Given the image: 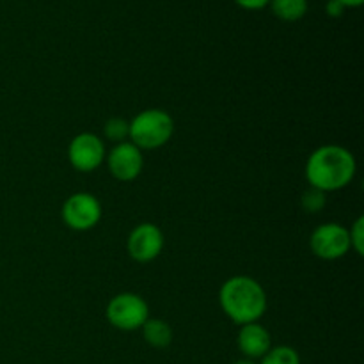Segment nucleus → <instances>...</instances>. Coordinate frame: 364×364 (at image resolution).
Here are the masks:
<instances>
[{
	"instance_id": "obj_1",
	"label": "nucleus",
	"mask_w": 364,
	"mask_h": 364,
	"mask_svg": "<svg viewBox=\"0 0 364 364\" xmlns=\"http://www.w3.org/2000/svg\"><path fill=\"white\" fill-rule=\"evenodd\" d=\"M358 173L352 151L338 144L316 148L306 162V180L309 187L323 192H338L348 187Z\"/></svg>"
},
{
	"instance_id": "obj_2",
	"label": "nucleus",
	"mask_w": 364,
	"mask_h": 364,
	"mask_svg": "<svg viewBox=\"0 0 364 364\" xmlns=\"http://www.w3.org/2000/svg\"><path fill=\"white\" fill-rule=\"evenodd\" d=\"M219 304L224 315L237 326L259 322L267 313L265 288L249 276H233L219 290Z\"/></svg>"
},
{
	"instance_id": "obj_3",
	"label": "nucleus",
	"mask_w": 364,
	"mask_h": 364,
	"mask_svg": "<svg viewBox=\"0 0 364 364\" xmlns=\"http://www.w3.org/2000/svg\"><path fill=\"white\" fill-rule=\"evenodd\" d=\"M174 135V119L162 109H146L130 121L128 139L139 149H159Z\"/></svg>"
},
{
	"instance_id": "obj_4",
	"label": "nucleus",
	"mask_w": 364,
	"mask_h": 364,
	"mask_svg": "<svg viewBox=\"0 0 364 364\" xmlns=\"http://www.w3.org/2000/svg\"><path fill=\"white\" fill-rule=\"evenodd\" d=\"M105 316L112 327L124 333L141 329L149 318V306L141 295L123 291L114 295L105 309Z\"/></svg>"
},
{
	"instance_id": "obj_5",
	"label": "nucleus",
	"mask_w": 364,
	"mask_h": 364,
	"mask_svg": "<svg viewBox=\"0 0 364 364\" xmlns=\"http://www.w3.org/2000/svg\"><path fill=\"white\" fill-rule=\"evenodd\" d=\"M103 208L95 194L89 192H75L64 201L60 217L63 223L73 231H89L98 226L102 220Z\"/></svg>"
},
{
	"instance_id": "obj_6",
	"label": "nucleus",
	"mask_w": 364,
	"mask_h": 364,
	"mask_svg": "<svg viewBox=\"0 0 364 364\" xmlns=\"http://www.w3.org/2000/svg\"><path fill=\"white\" fill-rule=\"evenodd\" d=\"M309 247L313 255L326 262H336L350 251L348 228L338 223L320 224L309 237Z\"/></svg>"
},
{
	"instance_id": "obj_7",
	"label": "nucleus",
	"mask_w": 364,
	"mask_h": 364,
	"mask_svg": "<svg viewBox=\"0 0 364 364\" xmlns=\"http://www.w3.org/2000/svg\"><path fill=\"white\" fill-rule=\"evenodd\" d=\"M105 159L107 148L103 139L89 132L75 135L68 146V160L78 173H92L105 162Z\"/></svg>"
},
{
	"instance_id": "obj_8",
	"label": "nucleus",
	"mask_w": 364,
	"mask_h": 364,
	"mask_svg": "<svg viewBox=\"0 0 364 364\" xmlns=\"http://www.w3.org/2000/svg\"><path fill=\"white\" fill-rule=\"evenodd\" d=\"M164 231L153 223H142L130 231L127 240L128 255L137 263L155 262L164 251Z\"/></svg>"
},
{
	"instance_id": "obj_9",
	"label": "nucleus",
	"mask_w": 364,
	"mask_h": 364,
	"mask_svg": "<svg viewBox=\"0 0 364 364\" xmlns=\"http://www.w3.org/2000/svg\"><path fill=\"white\" fill-rule=\"evenodd\" d=\"M107 166H109L110 174L119 181H134L141 176L144 169V156L137 146L132 144L130 141L119 142L114 146L107 155Z\"/></svg>"
},
{
	"instance_id": "obj_10",
	"label": "nucleus",
	"mask_w": 364,
	"mask_h": 364,
	"mask_svg": "<svg viewBox=\"0 0 364 364\" xmlns=\"http://www.w3.org/2000/svg\"><path fill=\"white\" fill-rule=\"evenodd\" d=\"M237 343L245 359L256 361V359H262L272 348V338L262 323L252 322L240 326Z\"/></svg>"
},
{
	"instance_id": "obj_11",
	"label": "nucleus",
	"mask_w": 364,
	"mask_h": 364,
	"mask_svg": "<svg viewBox=\"0 0 364 364\" xmlns=\"http://www.w3.org/2000/svg\"><path fill=\"white\" fill-rule=\"evenodd\" d=\"M142 329V336H144L146 343L153 348H167L173 343V329H171L169 323L162 318H151L149 316L146 320Z\"/></svg>"
},
{
	"instance_id": "obj_12",
	"label": "nucleus",
	"mask_w": 364,
	"mask_h": 364,
	"mask_svg": "<svg viewBox=\"0 0 364 364\" xmlns=\"http://www.w3.org/2000/svg\"><path fill=\"white\" fill-rule=\"evenodd\" d=\"M269 6L283 21H299L308 13V0H270Z\"/></svg>"
},
{
	"instance_id": "obj_13",
	"label": "nucleus",
	"mask_w": 364,
	"mask_h": 364,
	"mask_svg": "<svg viewBox=\"0 0 364 364\" xmlns=\"http://www.w3.org/2000/svg\"><path fill=\"white\" fill-rule=\"evenodd\" d=\"M259 364H301V355L294 347L288 345H279L272 347L262 359Z\"/></svg>"
},
{
	"instance_id": "obj_14",
	"label": "nucleus",
	"mask_w": 364,
	"mask_h": 364,
	"mask_svg": "<svg viewBox=\"0 0 364 364\" xmlns=\"http://www.w3.org/2000/svg\"><path fill=\"white\" fill-rule=\"evenodd\" d=\"M128 132H130V121L123 119V117H110L103 127V134H105L107 141L119 144L128 139Z\"/></svg>"
},
{
	"instance_id": "obj_15",
	"label": "nucleus",
	"mask_w": 364,
	"mask_h": 364,
	"mask_svg": "<svg viewBox=\"0 0 364 364\" xmlns=\"http://www.w3.org/2000/svg\"><path fill=\"white\" fill-rule=\"evenodd\" d=\"M326 194L320 191H316V188H311L309 187V191H306L304 194H302V199H301V205L302 208L306 210V212L309 213H316L320 212V210L326 206Z\"/></svg>"
},
{
	"instance_id": "obj_16",
	"label": "nucleus",
	"mask_w": 364,
	"mask_h": 364,
	"mask_svg": "<svg viewBox=\"0 0 364 364\" xmlns=\"http://www.w3.org/2000/svg\"><path fill=\"white\" fill-rule=\"evenodd\" d=\"M348 238H350V249L358 256L364 255V217H358L354 224L348 230Z\"/></svg>"
},
{
	"instance_id": "obj_17",
	"label": "nucleus",
	"mask_w": 364,
	"mask_h": 364,
	"mask_svg": "<svg viewBox=\"0 0 364 364\" xmlns=\"http://www.w3.org/2000/svg\"><path fill=\"white\" fill-rule=\"evenodd\" d=\"M238 7L245 11H262L270 4V0H233Z\"/></svg>"
},
{
	"instance_id": "obj_18",
	"label": "nucleus",
	"mask_w": 364,
	"mask_h": 364,
	"mask_svg": "<svg viewBox=\"0 0 364 364\" xmlns=\"http://www.w3.org/2000/svg\"><path fill=\"white\" fill-rule=\"evenodd\" d=\"M326 13L329 14L331 18H340V16H343L345 7L341 6L338 0H329V2H327V6H326Z\"/></svg>"
},
{
	"instance_id": "obj_19",
	"label": "nucleus",
	"mask_w": 364,
	"mask_h": 364,
	"mask_svg": "<svg viewBox=\"0 0 364 364\" xmlns=\"http://www.w3.org/2000/svg\"><path fill=\"white\" fill-rule=\"evenodd\" d=\"M338 2L341 4V6L347 9V7H352V9H355V7H361L364 0H338Z\"/></svg>"
},
{
	"instance_id": "obj_20",
	"label": "nucleus",
	"mask_w": 364,
	"mask_h": 364,
	"mask_svg": "<svg viewBox=\"0 0 364 364\" xmlns=\"http://www.w3.org/2000/svg\"><path fill=\"white\" fill-rule=\"evenodd\" d=\"M233 364H258V363H255L252 361V359H238V361H235Z\"/></svg>"
}]
</instances>
